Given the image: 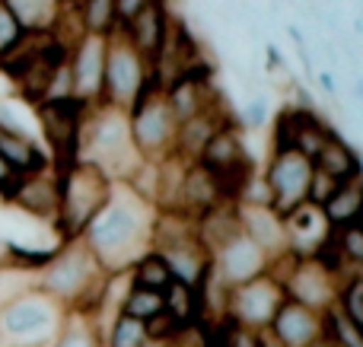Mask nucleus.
Segmentation results:
<instances>
[{"label":"nucleus","instance_id":"obj_1","mask_svg":"<svg viewBox=\"0 0 363 347\" xmlns=\"http://www.w3.org/2000/svg\"><path fill=\"white\" fill-rule=\"evenodd\" d=\"M157 207L138 195L128 182H112L106 207L93 217L80 239L93 252L106 274H128L144 252H150Z\"/></svg>","mask_w":363,"mask_h":347},{"label":"nucleus","instance_id":"obj_2","mask_svg":"<svg viewBox=\"0 0 363 347\" xmlns=\"http://www.w3.org/2000/svg\"><path fill=\"white\" fill-rule=\"evenodd\" d=\"M106 280H108V274L96 265L86 242L67 239L38 268L35 290H42L45 297L61 303L67 312L89 319L96 312V306H99L102 293H106Z\"/></svg>","mask_w":363,"mask_h":347},{"label":"nucleus","instance_id":"obj_3","mask_svg":"<svg viewBox=\"0 0 363 347\" xmlns=\"http://www.w3.org/2000/svg\"><path fill=\"white\" fill-rule=\"evenodd\" d=\"M77 159L93 163L112 182H131L134 172L144 166L128 134V115L108 106L86 108L77 140Z\"/></svg>","mask_w":363,"mask_h":347},{"label":"nucleus","instance_id":"obj_4","mask_svg":"<svg viewBox=\"0 0 363 347\" xmlns=\"http://www.w3.org/2000/svg\"><path fill=\"white\" fill-rule=\"evenodd\" d=\"M67 322V309L29 287L0 303V347H51Z\"/></svg>","mask_w":363,"mask_h":347},{"label":"nucleus","instance_id":"obj_5","mask_svg":"<svg viewBox=\"0 0 363 347\" xmlns=\"http://www.w3.org/2000/svg\"><path fill=\"white\" fill-rule=\"evenodd\" d=\"M57 176H61V201H57L55 229L61 242L80 239L83 229L93 223V217L106 207L108 195H112V178L83 159L61 166Z\"/></svg>","mask_w":363,"mask_h":347},{"label":"nucleus","instance_id":"obj_6","mask_svg":"<svg viewBox=\"0 0 363 347\" xmlns=\"http://www.w3.org/2000/svg\"><path fill=\"white\" fill-rule=\"evenodd\" d=\"M125 115H128L131 144L144 163H163L166 157H172L179 118H176V112H172L169 99H166L163 80H160L157 74H153L150 86L140 93V99L134 102Z\"/></svg>","mask_w":363,"mask_h":347},{"label":"nucleus","instance_id":"obj_7","mask_svg":"<svg viewBox=\"0 0 363 347\" xmlns=\"http://www.w3.org/2000/svg\"><path fill=\"white\" fill-rule=\"evenodd\" d=\"M268 271L281 280L284 297L306 306V309H313V312H319V316L332 312L335 303H338L341 278L328 265H322L313 252H296V249H290V252L277 255V258L271 261Z\"/></svg>","mask_w":363,"mask_h":347},{"label":"nucleus","instance_id":"obj_8","mask_svg":"<svg viewBox=\"0 0 363 347\" xmlns=\"http://www.w3.org/2000/svg\"><path fill=\"white\" fill-rule=\"evenodd\" d=\"M153 80V67L121 32L106 38V74H102L99 106L128 112Z\"/></svg>","mask_w":363,"mask_h":347},{"label":"nucleus","instance_id":"obj_9","mask_svg":"<svg viewBox=\"0 0 363 347\" xmlns=\"http://www.w3.org/2000/svg\"><path fill=\"white\" fill-rule=\"evenodd\" d=\"M268 188L271 210L281 220H290L306 207L309 178H313V159L303 157L300 150H271L264 169L258 172Z\"/></svg>","mask_w":363,"mask_h":347},{"label":"nucleus","instance_id":"obj_10","mask_svg":"<svg viewBox=\"0 0 363 347\" xmlns=\"http://www.w3.org/2000/svg\"><path fill=\"white\" fill-rule=\"evenodd\" d=\"M284 300L287 297H284L281 280L271 271H264L262 278L230 287V293H226V325L245 331H264Z\"/></svg>","mask_w":363,"mask_h":347},{"label":"nucleus","instance_id":"obj_11","mask_svg":"<svg viewBox=\"0 0 363 347\" xmlns=\"http://www.w3.org/2000/svg\"><path fill=\"white\" fill-rule=\"evenodd\" d=\"M38 125L45 131V140H48V157L51 166H67L77 159V140H80V125L83 115H86V106H80L77 99H64V102H42L35 106Z\"/></svg>","mask_w":363,"mask_h":347},{"label":"nucleus","instance_id":"obj_12","mask_svg":"<svg viewBox=\"0 0 363 347\" xmlns=\"http://www.w3.org/2000/svg\"><path fill=\"white\" fill-rule=\"evenodd\" d=\"M67 67H70V83H74V99L86 108L99 106L102 74H106V38L80 35L70 45Z\"/></svg>","mask_w":363,"mask_h":347},{"label":"nucleus","instance_id":"obj_13","mask_svg":"<svg viewBox=\"0 0 363 347\" xmlns=\"http://www.w3.org/2000/svg\"><path fill=\"white\" fill-rule=\"evenodd\" d=\"M57 201H61V176H57V166H45L38 172L29 176H19L13 195L6 198V204L19 207L23 214L35 217L42 223L55 227L57 220Z\"/></svg>","mask_w":363,"mask_h":347},{"label":"nucleus","instance_id":"obj_14","mask_svg":"<svg viewBox=\"0 0 363 347\" xmlns=\"http://www.w3.org/2000/svg\"><path fill=\"white\" fill-rule=\"evenodd\" d=\"M211 268L226 287H239V284H245V280L262 278V274L271 268V258L249 239V236L239 233L211 255Z\"/></svg>","mask_w":363,"mask_h":347},{"label":"nucleus","instance_id":"obj_15","mask_svg":"<svg viewBox=\"0 0 363 347\" xmlns=\"http://www.w3.org/2000/svg\"><path fill=\"white\" fill-rule=\"evenodd\" d=\"M172 23H176V13H172V0H147L125 25H121V35L147 57V61H157L160 48H163L166 35H169Z\"/></svg>","mask_w":363,"mask_h":347},{"label":"nucleus","instance_id":"obj_16","mask_svg":"<svg viewBox=\"0 0 363 347\" xmlns=\"http://www.w3.org/2000/svg\"><path fill=\"white\" fill-rule=\"evenodd\" d=\"M264 335L274 341V347H309L325 338V316L294 303V300H284Z\"/></svg>","mask_w":363,"mask_h":347},{"label":"nucleus","instance_id":"obj_17","mask_svg":"<svg viewBox=\"0 0 363 347\" xmlns=\"http://www.w3.org/2000/svg\"><path fill=\"white\" fill-rule=\"evenodd\" d=\"M236 217H239V229H242L271 261L294 249L290 246L287 220H281L271 207H262V204H236Z\"/></svg>","mask_w":363,"mask_h":347},{"label":"nucleus","instance_id":"obj_18","mask_svg":"<svg viewBox=\"0 0 363 347\" xmlns=\"http://www.w3.org/2000/svg\"><path fill=\"white\" fill-rule=\"evenodd\" d=\"M233 118H236V112L230 108V102H226V96H223V99L213 102L207 112L194 115V118H188V121H179L172 157L185 159V163H194V159L201 157V150L207 147V140L217 134V127L226 125V121H233Z\"/></svg>","mask_w":363,"mask_h":347},{"label":"nucleus","instance_id":"obj_19","mask_svg":"<svg viewBox=\"0 0 363 347\" xmlns=\"http://www.w3.org/2000/svg\"><path fill=\"white\" fill-rule=\"evenodd\" d=\"M223 198V188H220V178L213 176L211 169L194 159V163L185 166V176H182V185H179V195H176V207L172 210H182L188 217H204L207 210H213Z\"/></svg>","mask_w":363,"mask_h":347},{"label":"nucleus","instance_id":"obj_20","mask_svg":"<svg viewBox=\"0 0 363 347\" xmlns=\"http://www.w3.org/2000/svg\"><path fill=\"white\" fill-rule=\"evenodd\" d=\"M153 252H160V258L166 261L169 268L172 280L185 287H201L211 271V252L201 246L198 236L191 239H176V242H166V246H157Z\"/></svg>","mask_w":363,"mask_h":347},{"label":"nucleus","instance_id":"obj_21","mask_svg":"<svg viewBox=\"0 0 363 347\" xmlns=\"http://www.w3.org/2000/svg\"><path fill=\"white\" fill-rule=\"evenodd\" d=\"M313 166L325 176H332L335 182H351V178H360L363 176V157L360 150L345 137V134L335 127L328 134V140L322 144V150L315 153Z\"/></svg>","mask_w":363,"mask_h":347},{"label":"nucleus","instance_id":"obj_22","mask_svg":"<svg viewBox=\"0 0 363 347\" xmlns=\"http://www.w3.org/2000/svg\"><path fill=\"white\" fill-rule=\"evenodd\" d=\"M0 159H4L16 176H29V172H38V169H45V166H51V157L29 134L16 131V127H6V125H0Z\"/></svg>","mask_w":363,"mask_h":347},{"label":"nucleus","instance_id":"obj_23","mask_svg":"<svg viewBox=\"0 0 363 347\" xmlns=\"http://www.w3.org/2000/svg\"><path fill=\"white\" fill-rule=\"evenodd\" d=\"M315 214L325 223V229H341L363 220V176L351 178V182H341L335 188V195L315 207Z\"/></svg>","mask_w":363,"mask_h":347},{"label":"nucleus","instance_id":"obj_24","mask_svg":"<svg viewBox=\"0 0 363 347\" xmlns=\"http://www.w3.org/2000/svg\"><path fill=\"white\" fill-rule=\"evenodd\" d=\"M16 16L23 32H55L67 0H0Z\"/></svg>","mask_w":363,"mask_h":347},{"label":"nucleus","instance_id":"obj_25","mask_svg":"<svg viewBox=\"0 0 363 347\" xmlns=\"http://www.w3.org/2000/svg\"><path fill=\"white\" fill-rule=\"evenodd\" d=\"M163 300H166V312H169L185 331L204 325V309H201L198 287H185V284H176V280H172V287L163 293Z\"/></svg>","mask_w":363,"mask_h":347},{"label":"nucleus","instance_id":"obj_26","mask_svg":"<svg viewBox=\"0 0 363 347\" xmlns=\"http://www.w3.org/2000/svg\"><path fill=\"white\" fill-rule=\"evenodd\" d=\"M74 13H77V23H80L83 35L108 38L118 32L115 0H80V4H74Z\"/></svg>","mask_w":363,"mask_h":347},{"label":"nucleus","instance_id":"obj_27","mask_svg":"<svg viewBox=\"0 0 363 347\" xmlns=\"http://www.w3.org/2000/svg\"><path fill=\"white\" fill-rule=\"evenodd\" d=\"M128 280H131V287H138V290H153V293H166L172 287L169 268H166V261L160 258V252H153V249L134 261L131 271H128Z\"/></svg>","mask_w":363,"mask_h":347},{"label":"nucleus","instance_id":"obj_28","mask_svg":"<svg viewBox=\"0 0 363 347\" xmlns=\"http://www.w3.org/2000/svg\"><path fill=\"white\" fill-rule=\"evenodd\" d=\"M102 347H150L147 325L121 312V316L102 331Z\"/></svg>","mask_w":363,"mask_h":347},{"label":"nucleus","instance_id":"obj_29","mask_svg":"<svg viewBox=\"0 0 363 347\" xmlns=\"http://www.w3.org/2000/svg\"><path fill=\"white\" fill-rule=\"evenodd\" d=\"M121 312L147 325V322H150V319H157L160 312H166V300H163V293H153V290H138V287H128V293H125V303H121Z\"/></svg>","mask_w":363,"mask_h":347},{"label":"nucleus","instance_id":"obj_30","mask_svg":"<svg viewBox=\"0 0 363 347\" xmlns=\"http://www.w3.org/2000/svg\"><path fill=\"white\" fill-rule=\"evenodd\" d=\"M51 347H102L99 335H96L93 322L86 316H77V312H67V322H64L61 335L55 338Z\"/></svg>","mask_w":363,"mask_h":347},{"label":"nucleus","instance_id":"obj_31","mask_svg":"<svg viewBox=\"0 0 363 347\" xmlns=\"http://www.w3.org/2000/svg\"><path fill=\"white\" fill-rule=\"evenodd\" d=\"M325 341L332 347H363V329H357L341 309H332L325 312Z\"/></svg>","mask_w":363,"mask_h":347},{"label":"nucleus","instance_id":"obj_32","mask_svg":"<svg viewBox=\"0 0 363 347\" xmlns=\"http://www.w3.org/2000/svg\"><path fill=\"white\" fill-rule=\"evenodd\" d=\"M335 309H341L354 325H357V329H363V274L341 280V290H338V303H335Z\"/></svg>","mask_w":363,"mask_h":347},{"label":"nucleus","instance_id":"obj_33","mask_svg":"<svg viewBox=\"0 0 363 347\" xmlns=\"http://www.w3.org/2000/svg\"><path fill=\"white\" fill-rule=\"evenodd\" d=\"M239 127H249V131H262L268 127V99L264 96H252V102H245V108L236 115Z\"/></svg>","mask_w":363,"mask_h":347},{"label":"nucleus","instance_id":"obj_34","mask_svg":"<svg viewBox=\"0 0 363 347\" xmlns=\"http://www.w3.org/2000/svg\"><path fill=\"white\" fill-rule=\"evenodd\" d=\"M341 182H335L332 176H325V172H319L313 166V178H309V195H306V207H319V204H325L328 198L335 195V188H338Z\"/></svg>","mask_w":363,"mask_h":347},{"label":"nucleus","instance_id":"obj_35","mask_svg":"<svg viewBox=\"0 0 363 347\" xmlns=\"http://www.w3.org/2000/svg\"><path fill=\"white\" fill-rule=\"evenodd\" d=\"M19 38H23V25H19L16 16H13V13L0 4V57H4L6 51L19 42Z\"/></svg>","mask_w":363,"mask_h":347},{"label":"nucleus","instance_id":"obj_36","mask_svg":"<svg viewBox=\"0 0 363 347\" xmlns=\"http://www.w3.org/2000/svg\"><path fill=\"white\" fill-rule=\"evenodd\" d=\"M226 347H262V338H258V331L230 329V335H226Z\"/></svg>","mask_w":363,"mask_h":347},{"label":"nucleus","instance_id":"obj_37","mask_svg":"<svg viewBox=\"0 0 363 347\" xmlns=\"http://www.w3.org/2000/svg\"><path fill=\"white\" fill-rule=\"evenodd\" d=\"M264 70H268V76L271 74H284L287 70V61H284V55H281V48L277 45H264Z\"/></svg>","mask_w":363,"mask_h":347},{"label":"nucleus","instance_id":"obj_38","mask_svg":"<svg viewBox=\"0 0 363 347\" xmlns=\"http://www.w3.org/2000/svg\"><path fill=\"white\" fill-rule=\"evenodd\" d=\"M16 182H19V176L10 169V166L0 159V201H6V198L13 195V188H16Z\"/></svg>","mask_w":363,"mask_h":347},{"label":"nucleus","instance_id":"obj_39","mask_svg":"<svg viewBox=\"0 0 363 347\" xmlns=\"http://www.w3.org/2000/svg\"><path fill=\"white\" fill-rule=\"evenodd\" d=\"M144 4H147V0H115V13H118V29H121V25H125L128 19H131Z\"/></svg>","mask_w":363,"mask_h":347},{"label":"nucleus","instance_id":"obj_40","mask_svg":"<svg viewBox=\"0 0 363 347\" xmlns=\"http://www.w3.org/2000/svg\"><path fill=\"white\" fill-rule=\"evenodd\" d=\"M313 80L319 83L322 89H325V96H328V99H332V102L338 99V83H335V74H332V70H322V74H315Z\"/></svg>","mask_w":363,"mask_h":347},{"label":"nucleus","instance_id":"obj_41","mask_svg":"<svg viewBox=\"0 0 363 347\" xmlns=\"http://www.w3.org/2000/svg\"><path fill=\"white\" fill-rule=\"evenodd\" d=\"M287 38H290V42H296V48H300V45H306V35H303V29H300V25H294V23L287 25Z\"/></svg>","mask_w":363,"mask_h":347},{"label":"nucleus","instance_id":"obj_42","mask_svg":"<svg viewBox=\"0 0 363 347\" xmlns=\"http://www.w3.org/2000/svg\"><path fill=\"white\" fill-rule=\"evenodd\" d=\"M354 99L357 106H363V76H354Z\"/></svg>","mask_w":363,"mask_h":347},{"label":"nucleus","instance_id":"obj_43","mask_svg":"<svg viewBox=\"0 0 363 347\" xmlns=\"http://www.w3.org/2000/svg\"><path fill=\"white\" fill-rule=\"evenodd\" d=\"M309 347H332V344H328L325 338H322V341H315V344H309Z\"/></svg>","mask_w":363,"mask_h":347},{"label":"nucleus","instance_id":"obj_44","mask_svg":"<svg viewBox=\"0 0 363 347\" xmlns=\"http://www.w3.org/2000/svg\"><path fill=\"white\" fill-rule=\"evenodd\" d=\"M67 4H70V6H74V4H80V0H67Z\"/></svg>","mask_w":363,"mask_h":347}]
</instances>
